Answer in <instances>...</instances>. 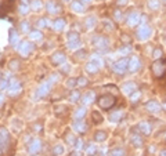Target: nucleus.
Wrapping results in <instances>:
<instances>
[{
  "mask_svg": "<svg viewBox=\"0 0 166 156\" xmlns=\"http://www.w3.org/2000/svg\"><path fill=\"white\" fill-rule=\"evenodd\" d=\"M31 7L33 8L35 11L40 10V8L43 7V4H42V0H32V4H31Z\"/></svg>",
  "mask_w": 166,
  "mask_h": 156,
  "instance_id": "36",
  "label": "nucleus"
},
{
  "mask_svg": "<svg viewBox=\"0 0 166 156\" xmlns=\"http://www.w3.org/2000/svg\"><path fill=\"white\" fill-rule=\"evenodd\" d=\"M94 100H95V94L93 91H87L86 94L82 95V105L83 106H87V105H90Z\"/></svg>",
  "mask_w": 166,
  "mask_h": 156,
  "instance_id": "15",
  "label": "nucleus"
},
{
  "mask_svg": "<svg viewBox=\"0 0 166 156\" xmlns=\"http://www.w3.org/2000/svg\"><path fill=\"white\" fill-rule=\"evenodd\" d=\"M47 22H49V21H47V20H44V18H42V20H39V21H37V28H44V26H47Z\"/></svg>",
  "mask_w": 166,
  "mask_h": 156,
  "instance_id": "43",
  "label": "nucleus"
},
{
  "mask_svg": "<svg viewBox=\"0 0 166 156\" xmlns=\"http://www.w3.org/2000/svg\"><path fill=\"white\" fill-rule=\"evenodd\" d=\"M22 2H28V0H22Z\"/></svg>",
  "mask_w": 166,
  "mask_h": 156,
  "instance_id": "56",
  "label": "nucleus"
},
{
  "mask_svg": "<svg viewBox=\"0 0 166 156\" xmlns=\"http://www.w3.org/2000/svg\"><path fill=\"white\" fill-rule=\"evenodd\" d=\"M75 83H76L75 80H69V82H68V86L71 87V86H75Z\"/></svg>",
  "mask_w": 166,
  "mask_h": 156,
  "instance_id": "52",
  "label": "nucleus"
},
{
  "mask_svg": "<svg viewBox=\"0 0 166 156\" xmlns=\"http://www.w3.org/2000/svg\"><path fill=\"white\" fill-rule=\"evenodd\" d=\"M159 4H161L159 0H148V7L151 8V10H158Z\"/></svg>",
  "mask_w": 166,
  "mask_h": 156,
  "instance_id": "33",
  "label": "nucleus"
},
{
  "mask_svg": "<svg viewBox=\"0 0 166 156\" xmlns=\"http://www.w3.org/2000/svg\"><path fill=\"white\" fill-rule=\"evenodd\" d=\"M75 149H76L78 152L81 151V149H83V141H82L81 138L76 139V142H75Z\"/></svg>",
  "mask_w": 166,
  "mask_h": 156,
  "instance_id": "39",
  "label": "nucleus"
},
{
  "mask_svg": "<svg viewBox=\"0 0 166 156\" xmlns=\"http://www.w3.org/2000/svg\"><path fill=\"white\" fill-rule=\"evenodd\" d=\"M145 108H147V111L151 113H158L159 111H161V105H159L158 101H148Z\"/></svg>",
  "mask_w": 166,
  "mask_h": 156,
  "instance_id": "16",
  "label": "nucleus"
},
{
  "mask_svg": "<svg viewBox=\"0 0 166 156\" xmlns=\"http://www.w3.org/2000/svg\"><path fill=\"white\" fill-rule=\"evenodd\" d=\"M71 8H72L73 12H76V14H83L86 10L85 4H83L82 2H79V0H73L71 3Z\"/></svg>",
  "mask_w": 166,
  "mask_h": 156,
  "instance_id": "14",
  "label": "nucleus"
},
{
  "mask_svg": "<svg viewBox=\"0 0 166 156\" xmlns=\"http://www.w3.org/2000/svg\"><path fill=\"white\" fill-rule=\"evenodd\" d=\"M53 28H54V31L61 32L64 28H65V20H62V18L56 20V21H54V24H53Z\"/></svg>",
  "mask_w": 166,
  "mask_h": 156,
  "instance_id": "23",
  "label": "nucleus"
},
{
  "mask_svg": "<svg viewBox=\"0 0 166 156\" xmlns=\"http://www.w3.org/2000/svg\"><path fill=\"white\" fill-rule=\"evenodd\" d=\"M82 43H81V39H79V35L76 32H72L69 33L68 36V49L69 50H78L81 49Z\"/></svg>",
  "mask_w": 166,
  "mask_h": 156,
  "instance_id": "4",
  "label": "nucleus"
},
{
  "mask_svg": "<svg viewBox=\"0 0 166 156\" xmlns=\"http://www.w3.org/2000/svg\"><path fill=\"white\" fill-rule=\"evenodd\" d=\"M105 138H107V133L105 131H98V133H95V135H94V139L97 142H103V141H105Z\"/></svg>",
  "mask_w": 166,
  "mask_h": 156,
  "instance_id": "31",
  "label": "nucleus"
},
{
  "mask_svg": "<svg viewBox=\"0 0 166 156\" xmlns=\"http://www.w3.org/2000/svg\"><path fill=\"white\" fill-rule=\"evenodd\" d=\"M165 69H166L165 62L156 61V62H154V65H152V72H154V75L158 76V78H161V76L164 75V73H165Z\"/></svg>",
  "mask_w": 166,
  "mask_h": 156,
  "instance_id": "12",
  "label": "nucleus"
},
{
  "mask_svg": "<svg viewBox=\"0 0 166 156\" xmlns=\"http://www.w3.org/2000/svg\"><path fill=\"white\" fill-rule=\"evenodd\" d=\"M73 130H75V131H78V133H83V131H86V130H87V126H86L85 122L79 120V122L73 123Z\"/></svg>",
  "mask_w": 166,
  "mask_h": 156,
  "instance_id": "24",
  "label": "nucleus"
},
{
  "mask_svg": "<svg viewBox=\"0 0 166 156\" xmlns=\"http://www.w3.org/2000/svg\"><path fill=\"white\" fill-rule=\"evenodd\" d=\"M127 68H129V59L124 58V57L118 59V61L114 64V72L118 73V75H123V73L127 71Z\"/></svg>",
  "mask_w": 166,
  "mask_h": 156,
  "instance_id": "3",
  "label": "nucleus"
},
{
  "mask_svg": "<svg viewBox=\"0 0 166 156\" xmlns=\"http://www.w3.org/2000/svg\"><path fill=\"white\" fill-rule=\"evenodd\" d=\"M85 25H86L87 29H93L95 25H97V18L93 17V15H91V17H87L86 21H85Z\"/></svg>",
  "mask_w": 166,
  "mask_h": 156,
  "instance_id": "25",
  "label": "nucleus"
},
{
  "mask_svg": "<svg viewBox=\"0 0 166 156\" xmlns=\"http://www.w3.org/2000/svg\"><path fill=\"white\" fill-rule=\"evenodd\" d=\"M104 28H107V29H114V25L111 24V21H104Z\"/></svg>",
  "mask_w": 166,
  "mask_h": 156,
  "instance_id": "45",
  "label": "nucleus"
},
{
  "mask_svg": "<svg viewBox=\"0 0 166 156\" xmlns=\"http://www.w3.org/2000/svg\"><path fill=\"white\" fill-rule=\"evenodd\" d=\"M42 37H43V35H42L40 31H32V32H29V39L31 40L39 42V40H42Z\"/></svg>",
  "mask_w": 166,
  "mask_h": 156,
  "instance_id": "27",
  "label": "nucleus"
},
{
  "mask_svg": "<svg viewBox=\"0 0 166 156\" xmlns=\"http://www.w3.org/2000/svg\"><path fill=\"white\" fill-rule=\"evenodd\" d=\"M139 130H140V133H141V134L149 135V134H151L152 127H151V125H149L148 122H141V123H139Z\"/></svg>",
  "mask_w": 166,
  "mask_h": 156,
  "instance_id": "19",
  "label": "nucleus"
},
{
  "mask_svg": "<svg viewBox=\"0 0 166 156\" xmlns=\"http://www.w3.org/2000/svg\"><path fill=\"white\" fill-rule=\"evenodd\" d=\"M122 93L124 94V95H132L134 91H137V84L134 83V82H127V83H124L123 86H122Z\"/></svg>",
  "mask_w": 166,
  "mask_h": 156,
  "instance_id": "11",
  "label": "nucleus"
},
{
  "mask_svg": "<svg viewBox=\"0 0 166 156\" xmlns=\"http://www.w3.org/2000/svg\"><path fill=\"white\" fill-rule=\"evenodd\" d=\"M21 91H22L21 83L17 80V79H11V80H10V87H8V90H7L8 95H11V97H15V95H18Z\"/></svg>",
  "mask_w": 166,
  "mask_h": 156,
  "instance_id": "8",
  "label": "nucleus"
},
{
  "mask_svg": "<svg viewBox=\"0 0 166 156\" xmlns=\"http://www.w3.org/2000/svg\"><path fill=\"white\" fill-rule=\"evenodd\" d=\"M78 84H79V86H86V84H87V80H86L85 78H79Z\"/></svg>",
  "mask_w": 166,
  "mask_h": 156,
  "instance_id": "46",
  "label": "nucleus"
},
{
  "mask_svg": "<svg viewBox=\"0 0 166 156\" xmlns=\"http://www.w3.org/2000/svg\"><path fill=\"white\" fill-rule=\"evenodd\" d=\"M42 149V141L39 138H35L32 139V142L28 145V154L29 155H36Z\"/></svg>",
  "mask_w": 166,
  "mask_h": 156,
  "instance_id": "9",
  "label": "nucleus"
},
{
  "mask_svg": "<svg viewBox=\"0 0 166 156\" xmlns=\"http://www.w3.org/2000/svg\"><path fill=\"white\" fill-rule=\"evenodd\" d=\"M95 151H97L95 145L94 144H89L87 145V149H86V155H87V156H93L95 154Z\"/></svg>",
  "mask_w": 166,
  "mask_h": 156,
  "instance_id": "34",
  "label": "nucleus"
},
{
  "mask_svg": "<svg viewBox=\"0 0 166 156\" xmlns=\"http://www.w3.org/2000/svg\"><path fill=\"white\" fill-rule=\"evenodd\" d=\"M126 2H127V0H116V3H118V4H119V6L126 4Z\"/></svg>",
  "mask_w": 166,
  "mask_h": 156,
  "instance_id": "51",
  "label": "nucleus"
},
{
  "mask_svg": "<svg viewBox=\"0 0 166 156\" xmlns=\"http://www.w3.org/2000/svg\"><path fill=\"white\" fill-rule=\"evenodd\" d=\"M10 66H11V69H17V68H18V62H17V61H12V62L10 64Z\"/></svg>",
  "mask_w": 166,
  "mask_h": 156,
  "instance_id": "48",
  "label": "nucleus"
},
{
  "mask_svg": "<svg viewBox=\"0 0 166 156\" xmlns=\"http://www.w3.org/2000/svg\"><path fill=\"white\" fill-rule=\"evenodd\" d=\"M64 2H69V0H64Z\"/></svg>",
  "mask_w": 166,
  "mask_h": 156,
  "instance_id": "57",
  "label": "nucleus"
},
{
  "mask_svg": "<svg viewBox=\"0 0 166 156\" xmlns=\"http://www.w3.org/2000/svg\"><path fill=\"white\" fill-rule=\"evenodd\" d=\"M17 51L20 53L22 57H28L32 51H33V44H32L31 42H28V40H25V42H21L20 46L17 47Z\"/></svg>",
  "mask_w": 166,
  "mask_h": 156,
  "instance_id": "6",
  "label": "nucleus"
},
{
  "mask_svg": "<svg viewBox=\"0 0 166 156\" xmlns=\"http://www.w3.org/2000/svg\"><path fill=\"white\" fill-rule=\"evenodd\" d=\"M114 15H115V18H116L118 21H119L120 18H122V14H120V11H119V10H116V11H115V14H114Z\"/></svg>",
  "mask_w": 166,
  "mask_h": 156,
  "instance_id": "47",
  "label": "nucleus"
},
{
  "mask_svg": "<svg viewBox=\"0 0 166 156\" xmlns=\"http://www.w3.org/2000/svg\"><path fill=\"white\" fill-rule=\"evenodd\" d=\"M69 71V65L68 64H62V72H68Z\"/></svg>",
  "mask_w": 166,
  "mask_h": 156,
  "instance_id": "49",
  "label": "nucleus"
},
{
  "mask_svg": "<svg viewBox=\"0 0 166 156\" xmlns=\"http://www.w3.org/2000/svg\"><path fill=\"white\" fill-rule=\"evenodd\" d=\"M10 43H11V46H14L15 49H17L18 46H20V35L17 33V31H14V29H11L10 31Z\"/></svg>",
  "mask_w": 166,
  "mask_h": 156,
  "instance_id": "20",
  "label": "nucleus"
},
{
  "mask_svg": "<svg viewBox=\"0 0 166 156\" xmlns=\"http://www.w3.org/2000/svg\"><path fill=\"white\" fill-rule=\"evenodd\" d=\"M2 104H3V95L0 94V105H2Z\"/></svg>",
  "mask_w": 166,
  "mask_h": 156,
  "instance_id": "54",
  "label": "nucleus"
},
{
  "mask_svg": "<svg viewBox=\"0 0 166 156\" xmlns=\"http://www.w3.org/2000/svg\"><path fill=\"white\" fill-rule=\"evenodd\" d=\"M53 156H61L62 154H64V145H61V144H57L56 146L53 148Z\"/></svg>",
  "mask_w": 166,
  "mask_h": 156,
  "instance_id": "30",
  "label": "nucleus"
},
{
  "mask_svg": "<svg viewBox=\"0 0 166 156\" xmlns=\"http://www.w3.org/2000/svg\"><path fill=\"white\" fill-rule=\"evenodd\" d=\"M66 141H68V144L75 145L76 139H75V137H73V134H68V137H66Z\"/></svg>",
  "mask_w": 166,
  "mask_h": 156,
  "instance_id": "44",
  "label": "nucleus"
},
{
  "mask_svg": "<svg viewBox=\"0 0 166 156\" xmlns=\"http://www.w3.org/2000/svg\"><path fill=\"white\" fill-rule=\"evenodd\" d=\"M124 155V151L123 149H115V151H112V154H111V156H123Z\"/></svg>",
  "mask_w": 166,
  "mask_h": 156,
  "instance_id": "41",
  "label": "nucleus"
},
{
  "mask_svg": "<svg viewBox=\"0 0 166 156\" xmlns=\"http://www.w3.org/2000/svg\"><path fill=\"white\" fill-rule=\"evenodd\" d=\"M93 43L97 49H101V50H107L108 44H110V42L103 36H98V37H95V39H93Z\"/></svg>",
  "mask_w": 166,
  "mask_h": 156,
  "instance_id": "13",
  "label": "nucleus"
},
{
  "mask_svg": "<svg viewBox=\"0 0 166 156\" xmlns=\"http://www.w3.org/2000/svg\"><path fill=\"white\" fill-rule=\"evenodd\" d=\"M115 101H116V98H115L114 95L105 94V95H103V97L100 98V100H98V105H100L103 109H110V108L115 104Z\"/></svg>",
  "mask_w": 166,
  "mask_h": 156,
  "instance_id": "5",
  "label": "nucleus"
},
{
  "mask_svg": "<svg viewBox=\"0 0 166 156\" xmlns=\"http://www.w3.org/2000/svg\"><path fill=\"white\" fill-rule=\"evenodd\" d=\"M18 11H20L22 15L28 14V12H29V6H28L27 3H22V4H20V7H18Z\"/></svg>",
  "mask_w": 166,
  "mask_h": 156,
  "instance_id": "35",
  "label": "nucleus"
},
{
  "mask_svg": "<svg viewBox=\"0 0 166 156\" xmlns=\"http://www.w3.org/2000/svg\"><path fill=\"white\" fill-rule=\"evenodd\" d=\"M79 97H81V94H79V91H73L71 94V97H69V100L72 101V102H76V101L79 100Z\"/></svg>",
  "mask_w": 166,
  "mask_h": 156,
  "instance_id": "38",
  "label": "nucleus"
},
{
  "mask_svg": "<svg viewBox=\"0 0 166 156\" xmlns=\"http://www.w3.org/2000/svg\"><path fill=\"white\" fill-rule=\"evenodd\" d=\"M21 29H22V32H25V33H28L29 32V24L28 22H21Z\"/></svg>",
  "mask_w": 166,
  "mask_h": 156,
  "instance_id": "40",
  "label": "nucleus"
},
{
  "mask_svg": "<svg viewBox=\"0 0 166 156\" xmlns=\"http://www.w3.org/2000/svg\"><path fill=\"white\" fill-rule=\"evenodd\" d=\"M132 142H133V145H134V146H141L143 145V138L140 135H137V134H133L132 135Z\"/></svg>",
  "mask_w": 166,
  "mask_h": 156,
  "instance_id": "32",
  "label": "nucleus"
},
{
  "mask_svg": "<svg viewBox=\"0 0 166 156\" xmlns=\"http://www.w3.org/2000/svg\"><path fill=\"white\" fill-rule=\"evenodd\" d=\"M8 141H10V137H8V131L6 129H0V155L7 149Z\"/></svg>",
  "mask_w": 166,
  "mask_h": 156,
  "instance_id": "7",
  "label": "nucleus"
},
{
  "mask_svg": "<svg viewBox=\"0 0 166 156\" xmlns=\"http://www.w3.org/2000/svg\"><path fill=\"white\" fill-rule=\"evenodd\" d=\"M162 54H164V53H162V50H161V49H156L155 51H154V54H152V57H154L155 59H159V58L162 57Z\"/></svg>",
  "mask_w": 166,
  "mask_h": 156,
  "instance_id": "42",
  "label": "nucleus"
},
{
  "mask_svg": "<svg viewBox=\"0 0 166 156\" xmlns=\"http://www.w3.org/2000/svg\"><path fill=\"white\" fill-rule=\"evenodd\" d=\"M46 8H47V11L50 12V14H58L60 12V6L57 4L56 2H47V4H46Z\"/></svg>",
  "mask_w": 166,
  "mask_h": 156,
  "instance_id": "21",
  "label": "nucleus"
},
{
  "mask_svg": "<svg viewBox=\"0 0 166 156\" xmlns=\"http://www.w3.org/2000/svg\"><path fill=\"white\" fill-rule=\"evenodd\" d=\"M140 97H141V93L137 90V91H134V93L130 95V101H132V102H137V101L140 100Z\"/></svg>",
  "mask_w": 166,
  "mask_h": 156,
  "instance_id": "37",
  "label": "nucleus"
},
{
  "mask_svg": "<svg viewBox=\"0 0 166 156\" xmlns=\"http://www.w3.org/2000/svg\"><path fill=\"white\" fill-rule=\"evenodd\" d=\"M86 71H87L89 73H97L98 71H100V68H98V66L95 65L94 62L90 61V62L87 64V65H86Z\"/></svg>",
  "mask_w": 166,
  "mask_h": 156,
  "instance_id": "28",
  "label": "nucleus"
},
{
  "mask_svg": "<svg viewBox=\"0 0 166 156\" xmlns=\"http://www.w3.org/2000/svg\"><path fill=\"white\" fill-rule=\"evenodd\" d=\"M85 116H86V106H83V105H82L81 108H78V109L75 111V113H73V119L81 120Z\"/></svg>",
  "mask_w": 166,
  "mask_h": 156,
  "instance_id": "22",
  "label": "nucleus"
},
{
  "mask_svg": "<svg viewBox=\"0 0 166 156\" xmlns=\"http://www.w3.org/2000/svg\"><path fill=\"white\" fill-rule=\"evenodd\" d=\"M140 20H141V14H140L139 11H132L129 15H127L126 22L129 26H136V25L140 22Z\"/></svg>",
  "mask_w": 166,
  "mask_h": 156,
  "instance_id": "10",
  "label": "nucleus"
},
{
  "mask_svg": "<svg viewBox=\"0 0 166 156\" xmlns=\"http://www.w3.org/2000/svg\"><path fill=\"white\" fill-rule=\"evenodd\" d=\"M164 2H166V0H164Z\"/></svg>",
  "mask_w": 166,
  "mask_h": 156,
  "instance_id": "58",
  "label": "nucleus"
},
{
  "mask_svg": "<svg viewBox=\"0 0 166 156\" xmlns=\"http://www.w3.org/2000/svg\"><path fill=\"white\" fill-rule=\"evenodd\" d=\"M83 2H85V3H91L93 0H83Z\"/></svg>",
  "mask_w": 166,
  "mask_h": 156,
  "instance_id": "55",
  "label": "nucleus"
},
{
  "mask_svg": "<svg viewBox=\"0 0 166 156\" xmlns=\"http://www.w3.org/2000/svg\"><path fill=\"white\" fill-rule=\"evenodd\" d=\"M140 65H141V62H140L139 57H132V58L129 59V71L130 72H136L137 69L140 68Z\"/></svg>",
  "mask_w": 166,
  "mask_h": 156,
  "instance_id": "17",
  "label": "nucleus"
},
{
  "mask_svg": "<svg viewBox=\"0 0 166 156\" xmlns=\"http://www.w3.org/2000/svg\"><path fill=\"white\" fill-rule=\"evenodd\" d=\"M51 61L54 64H57V65H62V64H65V54L58 51V53H54L53 57H51Z\"/></svg>",
  "mask_w": 166,
  "mask_h": 156,
  "instance_id": "18",
  "label": "nucleus"
},
{
  "mask_svg": "<svg viewBox=\"0 0 166 156\" xmlns=\"http://www.w3.org/2000/svg\"><path fill=\"white\" fill-rule=\"evenodd\" d=\"M122 117H123V112H122V111H116V112L111 113V116H110V122L118 123L120 119H122Z\"/></svg>",
  "mask_w": 166,
  "mask_h": 156,
  "instance_id": "26",
  "label": "nucleus"
},
{
  "mask_svg": "<svg viewBox=\"0 0 166 156\" xmlns=\"http://www.w3.org/2000/svg\"><path fill=\"white\" fill-rule=\"evenodd\" d=\"M53 82H50L49 79H47L46 82H43L39 87H37V90H36V94H35V98H43V97H46L47 94L50 93V88L53 87Z\"/></svg>",
  "mask_w": 166,
  "mask_h": 156,
  "instance_id": "2",
  "label": "nucleus"
},
{
  "mask_svg": "<svg viewBox=\"0 0 166 156\" xmlns=\"http://www.w3.org/2000/svg\"><path fill=\"white\" fill-rule=\"evenodd\" d=\"M130 50H132V49H130V47H124V49H122V50H120V53H129L130 51Z\"/></svg>",
  "mask_w": 166,
  "mask_h": 156,
  "instance_id": "50",
  "label": "nucleus"
},
{
  "mask_svg": "<svg viewBox=\"0 0 166 156\" xmlns=\"http://www.w3.org/2000/svg\"><path fill=\"white\" fill-rule=\"evenodd\" d=\"M91 62H94L98 68H103V65H104L103 58H101L100 55H97V54H93V55H91Z\"/></svg>",
  "mask_w": 166,
  "mask_h": 156,
  "instance_id": "29",
  "label": "nucleus"
},
{
  "mask_svg": "<svg viewBox=\"0 0 166 156\" xmlns=\"http://www.w3.org/2000/svg\"><path fill=\"white\" fill-rule=\"evenodd\" d=\"M151 35H152V29H151V26H148L147 24H141L136 32V37L139 40H141V42L148 40L149 37H151Z\"/></svg>",
  "mask_w": 166,
  "mask_h": 156,
  "instance_id": "1",
  "label": "nucleus"
},
{
  "mask_svg": "<svg viewBox=\"0 0 166 156\" xmlns=\"http://www.w3.org/2000/svg\"><path fill=\"white\" fill-rule=\"evenodd\" d=\"M159 156H166V149H164V151H161V155Z\"/></svg>",
  "mask_w": 166,
  "mask_h": 156,
  "instance_id": "53",
  "label": "nucleus"
}]
</instances>
